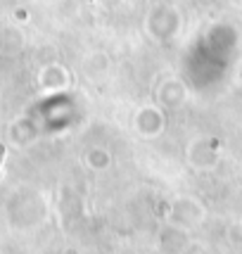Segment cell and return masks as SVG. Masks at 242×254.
<instances>
[{
  "instance_id": "cell-1",
  "label": "cell",
  "mask_w": 242,
  "mask_h": 254,
  "mask_svg": "<svg viewBox=\"0 0 242 254\" xmlns=\"http://www.w3.org/2000/svg\"><path fill=\"white\" fill-rule=\"evenodd\" d=\"M0 157H2V147H0Z\"/></svg>"
}]
</instances>
